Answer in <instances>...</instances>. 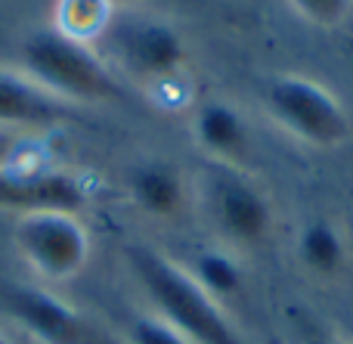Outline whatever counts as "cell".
I'll return each instance as SVG.
<instances>
[{
  "label": "cell",
  "instance_id": "cell-7",
  "mask_svg": "<svg viewBox=\"0 0 353 344\" xmlns=\"http://www.w3.org/2000/svg\"><path fill=\"white\" fill-rule=\"evenodd\" d=\"M118 53H121L124 65L143 78H168L186 59L183 37L168 22H155V19L124 28Z\"/></svg>",
  "mask_w": 353,
  "mask_h": 344
},
{
  "label": "cell",
  "instance_id": "cell-10",
  "mask_svg": "<svg viewBox=\"0 0 353 344\" xmlns=\"http://www.w3.org/2000/svg\"><path fill=\"white\" fill-rule=\"evenodd\" d=\"M195 140L205 152L217 155V159H239L248 143V130L236 109L223 103H211L199 112L195 118Z\"/></svg>",
  "mask_w": 353,
  "mask_h": 344
},
{
  "label": "cell",
  "instance_id": "cell-19",
  "mask_svg": "<svg viewBox=\"0 0 353 344\" xmlns=\"http://www.w3.org/2000/svg\"><path fill=\"white\" fill-rule=\"evenodd\" d=\"M310 344H335V341H310Z\"/></svg>",
  "mask_w": 353,
  "mask_h": 344
},
{
  "label": "cell",
  "instance_id": "cell-3",
  "mask_svg": "<svg viewBox=\"0 0 353 344\" xmlns=\"http://www.w3.org/2000/svg\"><path fill=\"white\" fill-rule=\"evenodd\" d=\"M16 252L47 283L78 276L90 261V236L78 214L68 211H25L12 227Z\"/></svg>",
  "mask_w": 353,
  "mask_h": 344
},
{
  "label": "cell",
  "instance_id": "cell-13",
  "mask_svg": "<svg viewBox=\"0 0 353 344\" xmlns=\"http://www.w3.org/2000/svg\"><path fill=\"white\" fill-rule=\"evenodd\" d=\"M112 19L109 0H59V25L56 31L87 43L97 34H103Z\"/></svg>",
  "mask_w": 353,
  "mask_h": 344
},
{
  "label": "cell",
  "instance_id": "cell-18",
  "mask_svg": "<svg viewBox=\"0 0 353 344\" xmlns=\"http://www.w3.org/2000/svg\"><path fill=\"white\" fill-rule=\"evenodd\" d=\"M109 3L115 6V3H134V0H109Z\"/></svg>",
  "mask_w": 353,
  "mask_h": 344
},
{
  "label": "cell",
  "instance_id": "cell-8",
  "mask_svg": "<svg viewBox=\"0 0 353 344\" xmlns=\"http://www.w3.org/2000/svg\"><path fill=\"white\" fill-rule=\"evenodd\" d=\"M12 316L41 344H78L81 316L43 289H16L10 295Z\"/></svg>",
  "mask_w": 353,
  "mask_h": 344
},
{
  "label": "cell",
  "instance_id": "cell-11",
  "mask_svg": "<svg viewBox=\"0 0 353 344\" xmlns=\"http://www.w3.org/2000/svg\"><path fill=\"white\" fill-rule=\"evenodd\" d=\"M134 199L149 214H174L183 202V183L171 168H143L134 177Z\"/></svg>",
  "mask_w": 353,
  "mask_h": 344
},
{
  "label": "cell",
  "instance_id": "cell-5",
  "mask_svg": "<svg viewBox=\"0 0 353 344\" xmlns=\"http://www.w3.org/2000/svg\"><path fill=\"white\" fill-rule=\"evenodd\" d=\"M211 214L230 242H261L270 230V205L257 186L236 174H223L211 186Z\"/></svg>",
  "mask_w": 353,
  "mask_h": 344
},
{
  "label": "cell",
  "instance_id": "cell-16",
  "mask_svg": "<svg viewBox=\"0 0 353 344\" xmlns=\"http://www.w3.org/2000/svg\"><path fill=\"white\" fill-rule=\"evenodd\" d=\"M130 341L134 344H192L186 335H180L165 320H152V316H140L130 326Z\"/></svg>",
  "mask_w": 353,
  "mask_h": 344
},
{
  "label": "cell",
  "instance_id": "cell-1",
  "mask_svg": "<svg viewBox=\"0 0 353 344\" xmlns=\"http://www.w3.org/2000/svg\"><path fill=\"white\" fill-rule=\"evenodd\" d=\"M128 261L168 326H174L192 344H242L223 310L217 307V298L208 295L192 273L180 270L165 254L143 245L130 248Z\"/></svg>",
  "mask_w": 353,
  "mask_h": 344
},
{
  "label": "cell",
  "instance_id": "cell-15",
  "mask_svg": "<svg viewBox=\"0 0 353 344\" xmlns=\"http://www.w3.org/2000/svg\"><path fill=\"white\" fill-rule=\"evenodd\" d=\"M288 6L310 25L335 28V25H341L350 16L353 0H288Z\"/></svg>",
  "mask_w": 353,
  "mask_h": 344
},
{
  "label": "cell",
  "instance_id": "cell-17",
  "mask_svg": "<svg viewBox=\"0 0 353 344\" xmlns=\"http://www.w3.org/2000/svg\"><path fill=\"white\" fill-rule=\"evenodd\" d=\"M6 143H10V136H6L3 130H0V152H3V149H6Z\"/></svg>",
  "mask_w": 353,
  "mask_h": 344
},
{
  "label": "cell",
  "instance_id": "cell-20",
  "mask_svg": "<svg viewBox=\"0 0 353 344\" xmlns=\"http://www.w3.org/2000/svg\"><path fill=\"white\" fill-rule=\"evenodd\" d=\"M0 344H10V338H3V335H0Z\"/></svg>",
  "mask_w": 353,
  "mask_h": 344
},
{
  "label": "cell",
  "instance_id": "cell-2",
  "mask_svg": "<svg viewBox=\"0 0 353 344\" xmlns=\"http://www.w3.org/2000/svg\"><path fill=\"white\" fill-rule=\"evenodd\" d=\"M22 59L28 78L53 99L74 103H105L118 97V84L87 43L62 34L56 28H43L25 41Z\"/></svg>",
  "mask_w": 353,
  "mask_h": 344
},
{
  "label": "cell",
  "instance_id": "cell-6",
  "mask_svg": "<svg viewBox=\"0 0 353 344\" xmlns=\"http://www.w3.org/2000/svg\"><path fill=\"white\" fill-rule=\"evenodd\" d=\"M0 205L25 211H68L78 214L87 205V192L72 174L62 171H3Z\"/></svg>",
  "mask_w": 353,
  "mask_h": 344
},
{
  "label": "cell",
  "instance_id": "cell-14",
  "mask_svg": "<svg viewBox=\"0 0 353 344\" xmlns=\"http://www.w3.org/2000/svg\"><path fill=\"white\" fill-rule=\"evenodd\" d=\"M195 279L201 283V289L208 295L220 298V295H230V292L239 289V267L232 264L226 254H201L199 264H195Z\"/></svg>",
  "mask_w": 353,
  "mask_h": 344
},
{
  "label": "cell",
  "instance_id": "cell-4",
  "mask_svg": "<svg viewBox=\"0 0 353 344\" xmlns=\"http://www.w3.org/2000/svg\"><path fill=\"white\" fill-rule=\"evenodd\" d=\"M267 112L288 134L319 149L338 146L350 134L347 112L335 93L301 74H279L270 81Z\"/></svg>",
  "mask_w": 353,
  "mask_h": 344
},
{
  "label": "cell",
  "instance_id": "cell-12",
  "mask_svg": "<svg viewBox=\"0 0 353 344\" xmlns=\"http://www.w3.org/2000/svg\"><path fill=\"white\" fill-rule=\"evenodd\" d=\"M298 254L304 267H310L319 276H332L344 267V242L329 223H310L301 233Z\"/></svg>",
  "mask_w": 353,
  "mask_h": 344
},
{
  "label": "cell",
  "instance_id": "cell-9",
  "mask_svg": "<svg viewBox=\"0 0 353 344\" xmlns=\"http://www.w3.org/2000/svg\"><path fill=\"white\" fill-rule=\"evenodd\" d=\"M59 99L34 84L31 78L0 72V124H50L59 118Z\"/></svg>",
  "mask_w": 353,
  "mask_h": 344
}]
</instances>
